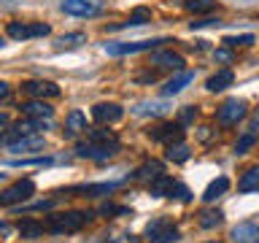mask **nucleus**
<instances>
[{
	"label": "nucleus",
	"mask_w": 259,
	"mask_h": 243,
	"mask_svg": "<svg viewBox=\"0 0 259 243\" xmlns=\"http://www.w3.org/2000/svg\"><path fill=\"white\" fill-rule=\"evenodd\" d=\"M95 214H89V211H68V214H52L46 222V230L54 232V235H68V232H78L81 227L89 224V219Z\"/></svg>",
	"instance_id": "nucleus-1"
},
{
	"label": "nucleus",
	"mask_w": 259,
	"mask_h": 243,
	"mask_svg": "<svg viewBox=\"0 0 259 243\" xmlns=\"http://www.w3.org/2000/svg\"><path fill=\"white\" fill-rule=\"evenodd\" d=\"M116 151H119V141H105V143L87 141V143H78L76 146V154H78L81 159H95V162L111 159Z\"/></svg>",
	"instance_id": "nucleus-2"
},
{
	"label": "nucleus",
	"mask_w": 259,
	"mask_h": 243,
	"mask_svg": "<svg viewBox=\"0 0 259 243\" xmlns=\"http://www.w3.org/2000/svg\"><path fill=\"white\" fill-rule=\"evenodd\" d=\"M178 235H181L178 227L165 216H159V219H154V222L146 224V238H149L151 243H176Z\"/></svg>",
	"instance_id": "nucleus-3"
},
{
	"label": "nucleus",
	"mask_w": 259,
	"mask_h": 243,
	"mask_svg": "<svg viewBox=\"0 0 259 243\" xmlns=\"http://www.w3.org/2000/svg\"><path fill=\"white\" fill-rule=\"evenodd\" d=\"M8 35L14 40H30V38H44L52 32V27L44 22H8Z\"/></svg>",
	"instance_id": "nucleus-4"
},
{
	"label": "nucleus",
	"mask_w": 259,
	"mask_h": 243,
	"mask_svg": "<svg viewBox=\"0 0 259 243\" xmlns=\"http://www.w3.org/2000/svg\"><path fill=\"white\" fill-rule=\"evenodd\" d=\"M32 194H35V181L32 178H19L6 192H0V206H16V202L30 200Z\"/></svg>",
	"instance_id": "nucleus-5"
},
{
	"label": "nucleus",
	"mask_w": 259,
	"mask_h": 243,
	"mask_svg": "<svg viewBox=\"0 0 259 243\" xmlns=\"http://www.w3.org/2000/svg\"><path fill=\"white\" fill-rule=\"evenodd\" d=\"M62 11L68 16L89 19V16H97L103 11V0H62Z\"/></svg>",
	"instance_id": "nucleus-6"
},
{
	"label": "nucleus",
	"mask_w": 259,
	"mask_h": 243,
	"mask_svg": "<svg viewBox=\"0 0 259 243\" xmlns=\"http://www.w3.org/2000/svg\"><path fill=\"white\" fill-rule=\"evenodd\" d=\"M159 44H167V38H157V40H133V44H108L105 52L111 57H121V54H135V52H151Z\"/></svg>",
	"instance_id": "nucleus-7"
},
{
	"label": "nucleus",
	"mask_w": 259,
	"mask_h": 243,
	"mask_svg": "<svg viewBox=\"0 0 259 243\" xmlns=\"http://www.w3.org/2000/svg\"><path fill=\"white\" fill-rule=\"evenodd\" d=\"M246 116V103L238 100V97H232V100H227L222 108L216 111V119H219V125H224V127H230V125H238V122Z\"/></svg>",
	"instance_id": "nucleus-8"
},
{
	"label": "nucleus",
	"mask_w": 259,
	"mask_h": 243,
	"mask_svg": "<svg viewBox=\"0 0 259 243\" xmlns=\"http://www.w3.org/2000/svg\"><path fill=\"white\" fill-rule=\"evenodd\" d=\"M22 92L35 97V100H46V97H60V87L54 81H24Z\"/></svg>",
	"instance_id": "nucleus-9"
},
{
	"label": "nucleus",
	"mask_w": 259,
	"mask_h": 243,
	"mask_svg": "<svg viewBox=\"0 0 259 243\" xmlns=\"http://www.w3.org/2000/svg\"><path fill=\"white\" fill-rule=\"evenodd\" d=\"M149 138L151 141H157V143H178L184 138V125L181 122H176V125H159V127H154L149 130Z\"/></svg>",
	"instance_id": "nucleus-10"
},
{
	"label": "nucleus",
	"mask_w": 259,
	"mask_h": 243,
	"mask_svg": "<svg viewBox=\"0 0 259 243\" xmlns=\"http://www.w3.org/2000/svg\"><path fill=\"white\" fill-rule=\"evenodd\" d=\"M124 116V111H121V105L116 103H97L92 108V119L100 122V125H111V122H119Z\"/></svg>",
	"instance_id": "nucleus-11"
},
{
	"label": "nucleus",
	"mask_w": 259,
	"mask_h": 243,
	"mask_svg": "<svg viewBox=\"0 0 259 243\" xmlns=\"http://www.w3.org/2000/svg\"><path fill=\"white\" fill-rule=\"evenodd\" d=\"M151 65H157L162 70H184V57L176 52H154L151 54Z\"/></svg>",
	"instance_id": "nucleus-12"
},
{
	"label": "nucleus",
	"mask_w": 259,
	"mask_h": 243,
	"mask_svg": "<svg viewBox=\"0 0 259 243\" xmlns=\"http://www.w3.org/2000/svg\"><path fill=\"white\" fill-rule=\"evenodd\" d=\"M8 149H11L14 154L38 151V149H44V138H40V135H16L14 141H8Z\"/></svg>",
	"instance_id": "nucleus-13"
},
{
	"label": "nucleus",
	"mask_w": 259,
	"mask_h": 243,
	"mask_svg": "<svg viewBox=\"0 0 259 243\" xmlns=\"http://www.w3.org/2000/svg\"><path fill=\"white\" fill-rule=\"evenodd\" d=\"M192 81H194V73H192V70H176V76L170 78L165 87H162V95H165V97L178 95L186 84H192Z\"/></svg>",
	"instance_id": "nucleus-14"
},
{
	"label": "nucleus",
	"mask_w": 259,
	"mask_h": 243,
	"mask_svg": "<svg viewBox=\"0 0 259 243\" xmlns=\"http://www.w3.org/2000/svg\"><path fill=\"white\" fill-rule=\"evenodd\" d=\"M159 176H165V165H162L159 159H149V162H143L141 168L135 170V178L138 181H157Z\"/></svg>",
	"instance_id": "nucleus-15"
},
{
	"label": "nucleus",
	"mask_w": 259,
	"mask_h": 243,
	"mask_svg": "<svg viewBox=\"0 0 259 243\" xmlns=\"http://www.w3.org/2000/svg\"><path fill=\"white\" fill-rule=\"evenodd\" d=\"M22 113H24V116H30V119H52L54 108L46 100H30V103L22 105Z\"/></svg>",
	"instance_id": "nucleus-16"
},
{
	"label": "nucleus",
	"mask_w": 259,
	"mask_h": 243,
	"mask_svg": "<svg viewBox=\"0 0 259 243\" xmlns=\"http://www.w3.org/2000/svg\"><path fill=\"white\" fill-rule=\"evenodd\" d=\"M232 81H235V73L230 68H222V70H216L213 76L205 81V87L210 89V92H222V89L232 87Z\"/></svg>",
	"instance_id": "nucleus-17"
},
{
	"label": "nucleus",
	"mask_w": 259,
	"mask_h": 243,
	"mask_svg": "<svg viewBox=\"0 0 259 243\" xmlns=\"http://www.w3.org/2000/svg\"><path fill=\"white\" fill-rule=\"evenodd\" d=\"M254 238H259V227L254 222H243L238 227H232V240L235 243H251Z\"/></svg>",
	"instance_id": "nucleus-18"
},
{
	"label": "nucleus",
	"mask_w": 259,
	"mask_h": 243,
	"mask_svg": "<svg viewBox=\"0 0 259 243\" xmlns=\"http://www.w3.org/2000/svg\"><path fill=\"white\" fill-rule=\"evenodd\" d=\"M238 192H243V194H248V192H259V165L248 168L246 173L240 176V181H238Z\"/></svg>",
	"instance_id": "nucleus-19"
},
{
	"label": "nucleus",
	"mask_w": 259,
	"mask_h": 243,
	"mask_svg": "<svg viewBox=\"0 0 259 243\" xmlns=\"http://www.w3.org/2000/svg\"><path fill=\"white\" fill-rule=\"evenodd\" d=\"M227 189H230V178H227V176H219L216 181H210V184H208V189L202 192V200H205V202H213V200L222 197Z\"/></svg>",
	"instance_id": "nucleus-20"
},
{
	"label": "nucleus",
	"mask_w": 259,
	"mask_h": 243,
	"mask_svg": "<svg viewBox=\"0 0 259 243\" xmlns=\"http://www.w3.org/2000/svg\"><path fill=\"white\" fill-rule=\"evenodd\" d=\"M81 130H87V116L81 111H70L68 113V119H65V135H76L81 133Z\"/></svg>",
	"instance_id": "nucleus-21"
},
{
	"label": "nucleus",
	"mask_w": 259,
	"mask_h": 243,
	"mask_svg": "<svg viewBox=\"0 0 259 243\" xmlns=\"http://www.w3.org/2000/svg\"><path fill=\"white\" fill-rule=\"evenodd\" d=\"M173 186H176V181L170 176H159L157 181H151L149 184V192H151V197H170V192H173Z\"/></svg>",
	"instance_id": "nucleus-22"
},
{
	"label": "nucleus",
	"mask_w": 259,
	"mask_h": 243,
	"mask_svg": "<svg viewBox=\"0 0 259 243\" xmlns=\"http://www.w3.org/2000/svg\"><path fill=\"white\" fill-rule=\"evenodd\" d=\"M19 235L22 238H30V240H35V238H44V224L35 222V219H24V222H19Z\"/></svg>",
	"instance_id": "nucleus-23"
},
{
	"label": "nucleus",
	"mask_w": 259,
	"mask_h": 243,
	"mask_svg": "<svg viewBox=\"0 0 259 243\" xmlns=\"http://www.w3.org/2000/svg\"><path fill=\"white\" fill-rule=\"evenodd\" d=\"M165 157H167L170 162H186V159L192 157V151H189V146H186V143L178 141V143H170V146H167Z\"/></svg>",
	"instance_id": "nucleus-24"
},
{
	"label": "nucleus",
	"mask_w": 259,
	"mask_h": 243,
	"mask_svg": "<svg viewBox=\"0 0 259 243\" xmlns=\"http://www.w3.org/2000/svg\"><path fill=\"white\" fill-rule=\"evenodd\" d=\"M11 168H46V165H54L52 157H30V159H11L8 162Z\"/></svg>",
	"instance_id": "nucleus-25"
},
{
	"label": "nucleus",
	"mask_w": 259,
	"mask_h": 243,
	"mask_svg": "<svg viewBox=\"0 0 259 243\" xmlns=\"http://www.w3.org/2000/svg\"><path fill=\"white\" fill-rule=\"evenodd\" d=\"M222 222H224L222 211H202L200 214V227L202 230H213V227H219Z\"/></svg>",
	"instance_id": "nucleus-26"
},
{
	"label": "nucleus",
	"mask_w": 259,
	"mask_h": 243,
	"mask_svg": "<svg viewBox=\"0 0 259 243\" xmlns=\"http://www.w3.org/2000/svg\"><path fill=\"white\" fill-rule=\"evenodd\" d=\"M146 22H151V11L141 6V8H135V11L130 14V19H127V22L116 24V27H130V24H135V27H138V24H146Z\"/></svg>",
	"instance_id": "nucleus-27"
},
{
	"label": "nucleus",
	"mask_w": 259,
	"mask_h": 243,
	"mask_svg": "<svg viewBox=\"0 0 259 243\" xmlns=\"http://www.w3.org/2000/svg\"><path fill=\"white\" fill-rule=\"evenodd\" d=\"M135 113H141V116H165L167 105L165 103H143L135 108Z\"/></svg>",
	"instance_id": "nucleus-28"
},
{
	"label": "nucleus",
	"mask_w": 259,
	"mask_h": 243,
	"mask_svg": "<svg viewBox=\"0 0 259 243\" xmlns=\"http://www.w3.org/2000/svg\"><path fill=\"white\" fill-rule=\"evenodd\" d=\"M87 40L84 32H68V35L57 38V49H73V46H81Z\"/></svg>",
	"instance_id": "nucleus-29"
},
{
	"label": "nucleus",
	"mask_w": 259,
	"mask_h": 243,
	"mask_svg": "<svg viewBox=\"0 0 259 243\" xmlns=\"http://www.w3.org/2000/svg\"><path fill=\"white\" fill-rule=\"evenodd\" d=\"M184 6L189 8L192 14H208L216 8V0H184Z\"/></svg>",
	"instance_id": "nucleus-30"
},
{
	"label": "nucleus",
	"mask_w": 259,
	"mask_h": 243,
	"mask_svg": "<svg viewBox=\"0 0 259 243\" xmlns=\"http://www.w3.org/2000/svg\"><path fill=\"white\" fill-rule=\"evenodd\" d=\"M121 181H111V184H89V186H81V192H87V194H108L113 192L119 186Z\"/></svg>",
	"instance_id": "nucleus-31"
},
{
	"label": "nucleus",
	"mask_w": 259,
	"mask_h": 243,
	"mask_svg": "<svg viewBox=\"0 0 259 243\" xmlns=\"http://www.w3.org/2000/svg\"><path fill=\"white\" fill-rule=\"evenodd\" d=\"M254 40H256V38L251 35V32H246V35H227L222 44H224V46H230V49H235V46H251Z\"/></svg>",
	"instance_id": "nucleus-32"
},
{
	"label": "nucleus",
	"mask_w": 259,
	"mask_h": 243,
	"mask_svg": "<svg viewBox=\"0 0 259 243\" xmlns=\"http://www.w3.org/2000/svg\"><path fill=\"white\" fill-rule=\"evenodd\" d=\"M256 143V135H251V133H246L243 138H238V143H235V154H246L251 146Z\"/></svg>",
	"instance_id": "nucleus-33"
},
{
	"label": "nucleus",
	"mask_w": 259,
	"mask_h": 243,
	"mask_svg": "<svg viewBox=\"0 0 259 243\" xmlns=\"http://www.w3.org/2000/svg\"><path fill=\"white\" fill-rule=\"evenodd\" d=\"M89 141L105 143V141H116V135H113L111 130H92V133H89Z\"/></svg>",
	"instance_id": "nucleus-34"
},
{
	"label": "nucleus",
	"mask_w": 259,
	"mask_h": 243,
	"mask_svg": "<svg viewBox=\"0 0 259 243\" xmlns=\"http://www.w3.org/2000/svg\"><path fill=\"white\" fill-rule=\"evenodd\" d=\"M170 197H178L181 202H192V192L186 189L184 184H176V186H173V192H170Z\"/></svg>",
	"instance_id": "nucleus-35"
},
{
	"label": "nucleus",
	"mask_w": 259,
	"mask_h": 243,
	"mask_svg": "<svg viewBox=\"0 0 259 243\" xmlns=\"http://www.w3.org/2000/svg\"><path fill=\"white\" fill-rule=\"evenodd\" d=\"M194 116H197V108H194V105H186L181 111V116H178V122H181V125H189V122H194Z\"/></svg>",
	"instance_id": "nucleus-36"
},
{
	"label": "nucleus",
	"mask_w": 259,
	"mask_h": 243,
	"mask_svg": "<svg viewBox=\"0 0 259 243\" xmlns=\"http://www.w3.org/2000/svg\"><path fill=\"white\" fill-rule=\"evenodd\" d=\"M213 57H216V62H232V52H230V46H227V49H216V52H213Z\"/></svg>",
	"instance_id": "nucleus-37"
},
{
	"label": "nucleus",
	"mask_w": 259,
	"mask_h": 243,
	"mask_svg": "<svg viewBox=\"0 0 259 243\" xmlns=\"http://www.w3.org/2000/svg\"><path fill=\"white\" fill-rule=\"evenodd\" d=\"M213 24H222V22H219V19H213V16H208V19L192 22V30H200V27H213Z\"/></svg>",
	"instance_id": "nucleus-38"
},
{
	"label": "nucleus",
	"mask_w": 259,
	"mask_h": 243,
	"mask_svg": "<svg viewBox=\"0 0 259 243\" xmlns=\"http://www.w3.org/2000/svg\"><path fill=\"white\" fill-rule=\"evenodd\" d=\"M248 133L259 138V111L251 113V122H248Z\"/></svg>",
	"instance_id": "nucleus-39"
},
{
	"label": "nucleus",
	"mask_w": 259,
	"mask_h": 243,
	"mask_svg": "<svg viewBox=\"0 0 259 243\" xmlns=\"http://www.w3.org/2000/svg\"><path fill=\"white\" fill-rule=\"evenodd\" d=\"M210 138H213V130H210V127H200V141H210Z\"/></svg>",
	"instance_id": "nucleus-40"
},
{
	"label": "nucleus",
	"mask_w": 259,
	"mask_h": 243,
	"mask_svg": "<svg viewBox=\"0 0 259 243\" xmlns=\"http://www.w3.org/2000/svg\"><path fill=\"white\" fill-rule=\"evenodd\" d=\"M8 95H11V87H8L6 81H0V100H6Z\"/></svg>",
	"instance_id": "nucleus-41"
},
{
	"label": "nucleus",
	"mask_w": 259,
	"mask_h": 243,
	"mask_svg": "<svg viewBox=\"0 0 259 243\" xmlns=\"http://www.w3.org/2000/svg\"><path fill=\"white\" fill-rule=\"evenodd\" d=\"M154 78H157V73H143V76H138V81H154Z\"/></svg>",
	"instance_id": "nucleus-42"
},
{
	"label": "nucleus",
	"mask_w": 259,
	"mask_h": 243,
	"mask_svg": "<svg viewBox=\"0 0 259 243\" xmlns=\"http://www.w3.org/2000/svg\"><path fill=\"white\" fill-rule=\"evenodd\" d=\"M8 232H11V224H8V222H0V235H8Z\"/></svg>",
	"instance_id": "nucleus-43"
},
{
	"label": "nucleus",
	"mask_w": 259,
	"mask_h": 243,
	"mask_svg": "<svg viewBox=\"0 0 259 243\" xmlns=\"http://www.w3.org/2000/svg\"><path fill=\"white\" fill-rule=\"evenodd\" d=\"M6 125H8V113L0 111V127H6Z\"/></svg>",
	"instance_id": "nucleus-44"
},
{
	"label": "nucleus",
	"mask_w": 259,
	"mask_h": 243,
	"mask_svg": "<svg viewBox=\"0 0 259 243\" xmlns=\"http://www.w3.org/2000/svg\"><path fill=\"white\" fill-rule=\"evenodd\" d=\"M3 178H6V173H0V181H3Z\"/></svg>",
	"instance_id": "nucleus-45"
},
{
	"label": "nucleus",
	"mask_w": 259,
	"mask_h": 243,
	"mask_svg": "<svg viewBox=\"0 0 259 243\" xmlns=\"http://www.w3.org/2000/svg\"><path fill=\"white\" fill-rule=\"evenodd\" d=\"M205 243H219V240H205Z\"/></svg>",
	"instance_id": "nucleus-46"
},
{
	"label": "nucleus",
	"mask_w": 259,
	"mask_h": 243,
	"mask_svg": "<svg viewBox=\"0 0 259 243\" xmlns=\"http://www.w3.org/2000/svg\"><path fill=\"white\" fill-rule=\"evenodd\" d=\"M0 49H3V38H0Z\"/></svg>",
	"instance_id": "nucleus-47"
},
{
	"label": "nucleus",
	"mask_w": 259,
	"mask_h": 243,
	"mask_svg": "<svg viewBox=\"0 0 259 243\" xmlns=\"http://www.w3.org/2000/svg\"><path fill=\"white\" fill-rule=\"evenodd\" d=\"M0 141H3V138H0Z\"/></svg>",
	"instance_id": "nucleus-48"
},
{
	"label": "nucleus",
	"mask_w": 259,
	"mask_h": 243,
	"mask_svg": "<svg viewBox=\"0 0 259 243\" xmlns=\"http://www.w3.org/2000/svg\"><path fill=\"white\" fill-rule=\"evenodd\" d=\"M256 243H259V240H256Z\"/></svg>",
	"instance_id": "nucleus-49"
}]
</instances>
